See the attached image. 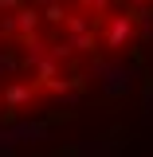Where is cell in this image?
<instances>
[{"label":"cell","mask_w":153,"mask_h":157,"mask_svg":"<svg viewBox=\"0 0 153 157\" xmlns=\"http://www.w3.org/2000/svg\"><path fill=\"white\" fill-rule=\"evenodd\" d=\"M141 16L137 0H0V130L75 102Z\"/></svg>","instance_id":"obj_1"}]
</instances>
